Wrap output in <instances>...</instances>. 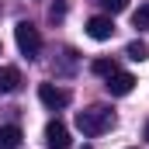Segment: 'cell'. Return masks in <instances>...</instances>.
Returning <instances> with one entry per match:
<instances>
[{"mask_svg": "<svg viewBox=\"0 0 149 149\" xmlns=\"http://www.w3.org/2000/svg\"><path fill=\"white\" fill-rule=\"evenodd\" d=\"M21 146V128L17 125H0V149H17Z\"/></svg>", "mask_w": 149, "mask_h": 149, "instance_id": "ba28073f", "label": "cell"}, {"mask_svg": "<svg viewBox=\"0 0 149 149\" xmlns=\"http://www.w3.org/2000/svg\"><path fill=\"white\" fill-rule=\"evenodd\" d=\"M21 87V73L14 66H0V94H14Z\"/></svg>", "mask_w": 149, "mask_h": 149, "instance_id": "52a82bcc", "label": "cell"}, {"mask_svg": "<svg viewBox=\"0 0 149 149\" xmlns=\"http://www.w3.org/2000/svg\"><path fill=\"white\" fill-rule=\"evenodd\" d=\"M114 125V114L108 108H101V104H94V108H83V111L76 114V128L83 132V135H101V132H108Z\"/></svg>", "mask_w": 149, "mask_h": 149, "instance_id": "6da1fadb", "label": "cell"}, {"mask_svg": "<svg viewBox=\"0 0 149 149\" xmlns=\"http://www.w3.org/2000/svg\"><path fill=\"white\" fill-rule=\"evenodd\" d=\"M146 139H149V125H146Z\"/></svg>", "mask_w": 149, "mask_h": 149, "instance_id": "5bb4252c", "label": "cell"}, {"mask_svg": "<svg viewBox=\"0 0 149 149\" xmlns=\"http://www.w3.org/2000/svg\"><path fill=\"white\" fill-rule=\"evenodd\" d=\"M125 56L135 59V63H142V59H149V45H146V42H132V45L125 49Z\"/></svg>", "mask_w": 149, "mask_h": 149, "instance_id": "30bf717a", "label": "cell"}, {"mask_svg": "<svg viewBox=\"0 0 149 149\" xmlns=\"http://www.w3.org/2000/svg\"><path fill=\"white\" fill-rule=\"evenodd\" d=\"M45 142H49V149H70L73 146V139H70L63 121H49L45 125Z\"/></svg>", "mask_w": 149, "mask_h": 149, "instance_id": "8992f818", "label": "cell"}, {"mask_svg": "<svg viewBox=\"0 0 149 149\" xmlns=\"http://www.w3.org/2000/svg\"><path fill=\"white\" fill-rule=\"evenodd\" d=\"M14 38H17V49H21L28 59H35L38 52H42V35H38V28L31 24V21H17Z\"/></svg>", "mask_w": 149, "mask_h": 149, "instance_id": "7a4b0ae2", "label": "cell"}, {"mask_svg": "<svg viewBox=\"0 0 149 149\" xmlns=\"http://www.w3.org/2000/svg\"><path fill=\"white\" fill-rule=\"evenodd\" d=\"M132 24H135L139 31H149V0H146V3H139V10L132 14Z\"/></svg>", "mask_w": 149, "mask_h": 149, "instance_id": "9c48e42d", "label": "cell"}, {"mask_svg": "<svg viewBox=\"0 0 149 149\" xmlns=\"http://www.w3.org/2000/svg\"><path fill=\"white\" fill-rule=\"evenodd\" d=\"M87 35L94 38V42H108V38L114 35L111 14H97V17H90V21H87Z\"/></svg>", "mask_w": 149, "mask_h": 149, "instance_id": "277c9868", "label": "cell"}, {"mask_svg": "<svg viewBox=\"0 0 149 149\" xmlns=\"http://www.w3.org/2000/svg\"><path fill=\"white\" fill-rule=\"evenodd\" d=\"M63 14H66V3H56V7H52V21H56V17H63Z\"/></svg>", "mask_w": 149, "mask_h": 149, "instance_id": "4fadbf2b", "label": "cell"}, {"mask_svg": "<svg viewBox=\"0 0 149 149\" xmlns=\"http://www.w3.org/2000/svg\"><path fill=\"white\" fill-rule=\"evenodd\" d=\"M38 101H42L45 108L59 111V108L70 104V90H66V87H56V83H42V87H38Z\"/></svg>", "mask_w": 149, "mask_h": 149, "instance_id": "3957f363", "label": "cell"}, {"mask_svg": "<svg viewBox=\"0 0 149 149\" xmlns=\"http://www.w3.org/2000/svg\"><path fill=\"white\" fill-rule=\"evenodd\" d=\"M108 83V94H114V97H125V94H132V87H135V76L132 73H125V70H114L111 76H104Z\"/></svg>", "mask_w": 149, "mask_h": 149, "instance_id": "5b68a950", "label": "cell"}, {"mask_svg": "<svg viewBox=\"0 0 149 149\" xmlns=\"http://www.w3.org/2000/svg\"><path fill=\"white\" fill-rule=\"evenodd\" d=\"M90 70H94L97 76H111L114 70H118V63H114V59H94V63H90Z\"/></svg>", "mask_w": 149, "mask_h": 149, "instance_id": "8fae6325", "label": "cell"}, {"mask_svg": "<svg viewBox=\"0 0 149 149\" xmlns=\"http://www.w3.org/2000/svg\"><path fill=\"white\" fill-rule=\"evenodd\" d=\"M101 7H104L108 14H118V10H125V7H128V0H101Z\"/></svg>", "mask_w": 149, "mask_h": 149, "instance_id": "7c38bea8", "label": "cell"}]
</instances>
